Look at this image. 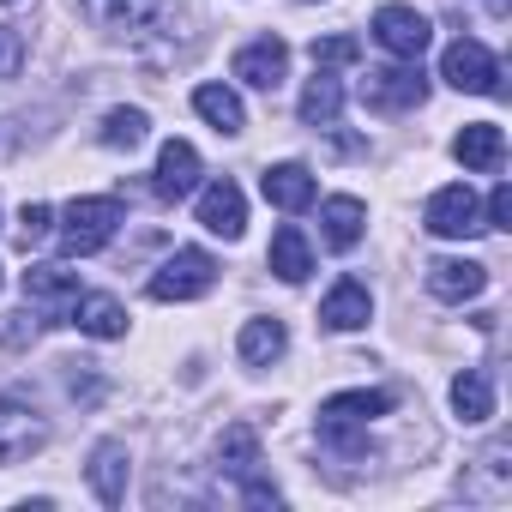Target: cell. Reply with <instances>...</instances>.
Returning <instances> with one entry per match:
<instances>
[{
    "label": "cell",
    "instance_id": "obj_1",
    "mask_svg": "<svg viewBox=\"0 0 512 512\" xmlns=\"http://www.w3.org/2000/svg\"><path fill=\"white\" fill-rule=\"evenodd\" d=\"M127 223V205L115 199V193H97V199H73L67 211H61V229H55V241H61V253L67 260H91V253H103L109 241H115V229Z\"/></svg>",
    "mask_w": 512,
    "mask_h": 512
},
{
    "label": "cell",
    "instance_id": "obj_2",
    "mask_svg": "<svg viewBox=\"0 0 512 512\" xmlns=\"http://www.w3.org/2000/svg\"><path fill=\"white\" fill-rule=\"evenodd\" d=\"M217 284V260L205 247H175L169 260L151 272V302H193Z\"/></svg>",
    "mask_w": 512,
    "mask_h": 512
},
{
    "label": "cell",
    "instance_id": "obj_3",
    "mask_svg": "<svg viewBox=\"0 0 512 512\" xmlns=\"http://www.w3.org/2000/svg\"><path fill=\"white\" fill-rule=\"evenodd\" d=\"M440 79L452 85V91H476V97H500L506 85H500V61L476 43V37H458L446 55H440Z\"/></svg>",
    "mask_w": 512,
    "mask_h": 512
},
{
    "label": "cell",
    "instance_id": "obj_4",
    "mask_svg": "<svg viewBox=\"0 0 512 512\" xmlns=\"http://www.w3.org/2000/svg\"><path fill=\"white\" fill-rule=\"evenodd\" d=\"M85 19L103 25V31H163L175 13H181V0H79Z\"/></svg>",
    "mask_w": 512,
    "mask_h": 512
},
{
    "label": "cell",
    "instance_id": "obj_5",
    "mask_svg": "<svg viewBox=\"0 0 512 512\" xmlns=\"http://www.w3.org/2000/svg\"><path fill=\"white\" fill-rule=\"evenodd\" d=\"M422 97H428V79H422V67H416V61H404V67H380V73H368V79H362V103H368V109H380V115L422 109Z\"/></svg>",
    "mask_w": 512,
    "mask_h": 512
},
{
    "label": "cell",
    "instance_id": "obj_6",
    "mask_svg": "<svg viewBox=\"0 0 512 512\" xmlns=\"http://www.w3.org/2000/svg\"><path fill=\"white\" fill-rule=\"evenodd\" d=\"M422 223H428V235H446V241H464V235H482V229H488V223H482V205H476V193H470L464 181L440 187V193L428 199Z\"/></svg>",
    "mask_w": 512,
    "mask_h": 512
},
{
    "label": "cell",
    "instance_id": "obj_7",
    "mask_svg": "<svg viewBox=\"0 0 512 512\" xmlns=\"http://www.w3.org/2000/svg\"><path fill=\"white\" fill-rule=\"evenodd\" d=\"M374 43L398 61H422L428 43H434V25L416 13V7H380L374 13Z\"/></svg>",
    "mask_w": 512,
    "mask_h": 512
},
{
    "label": "cell",
    "instance_id": "obj_8",
    "mask_svg": "<svg viewBox=\"0 0 512 512\" xmlns=\"http://www.w3.org/2000/svg\"><path fill=\"white\" fill-rule=\"evenodd\" d=\"M43 446H49V422L19 398H0V464H19Z\"/></svg>",
    "mask_w": 512,
    "mask_h": 512
},
{
    "label": "cell",
    "instance_id": "obj_9",
    "mask_svg": "<svg viewBox=\"0 0 512 512\" xmlns=\"http://www.w3.org/2000/svg\"><path fill=\"white\" fill-rule=\"evenodd\" d=\"M199 223H205L211 235H223V241H241V229H247V199H241V187H235L229 175H217V181L199 193Z\"/></svg>",
    "mask_w": 512,
    "mask_h": 512
},
{
    "label": "cell",
    "instance_id": "obj_10",
    "mask_svg": "<svg viewBox=\"0 0 512 512\" xmlns=\"http://www.w3.org/2000/svg\"><path fill=\"white\" fill-rule=\"evenodd\" d=\"M284 73H290V49H284L278 37H260V43H247V49L235 55V79L253 85V91H278Z\"/></svg>",
    "mask_w": 512,
    "mask_h": 512
},
{
    "label": "cell",
    "instance_id": "obj_11",
    "mask_svg": "<svg viewBox=\"0 0 512 512\" xmlns=\"http://www.w3.org/2000/svg\"><path fill=\"white\" fill-rule=\"evenodd\" d=\"M199 187V151L187 145V139H169L163 151H157V199H187Z\"/></svg>",
    "mask_w": 512,
    "mask_h": 512
},
{
    "label": "cell",
    "instance_id": "obj_12",
    "mask_svg": "<svg viewBox=\"0 0 512 512\" xmlns=\"http://www.w3.org/2000/svg\"><path fill=\"white\" fill-rule=\"evenodd\" d=\"M428 290L440 302H476L488 290V266L482 260H434L428 266Z\"/></svg>",
    "mask_w": 512,
    "mask_h": 512
},
{
    "label": "cell",
    "instance_id": "obj_13",
    "mask_svg": "<svg viewBox=\"0 0 512 512\" xmlns=\"http://www.w3.org/2000/svg\"><path fill=\"white\" fill-rule=\"evenodd\" d=\"M362 229H368V205H362V199L338 193V199H326V205H320V235H326V247H332V253H350V247L362 241Z\"/></svg>",
    "mask_w": 512,
    "mask_h": 512
},
{
    "label": "cell",
    "instance_id": "obj_14",
    "mask_svg": "<svg viewBox=\"0 0 512 512\" xmlns=\"http://www.w3.org/2000/svg\"><path fill=\"white\" fill-rule=\"evenodd\" d=\"M452 157H458L464 169L488 175V169H500V157H506V133H500L494 121H470V127L452 139Z\"/></svg>",
    "mask_w": 512,
    "mask_h": 512
},
{
    "label": "cell",
    "instance_id": "obj_15",
    "mask_svg": "<svg viewBox=\"0 0 512 512\" xmlns=\"http://www.w3.org/2000/svg\"><path fill=\"white\" fill-rule=\"evenodd\" d=\"M260 193H266L278 211H308L320 187H314V175H308L302 163H272V169L260 175Z\"/></svg>",
    "mask_w": 512,
    "mask_h": 512
},
{
    "label": "cell",
    "instance_id": "obj_16",
    "mask_svg": "<svg viewBox=\"0 0 512 512\" xmlns=\"http://www.w3.org/2000/svg\"><path fill=\"white\" fill-rule=\"evenodd\" d=\"M368 314H374V296L356 278L332 284V296L320 302V326H332V332H356V326H368Z\"/></svg>",
    "mask_w": 512,
    "mask_h": 512
},
{
    "label": "cell",
    "instance_id": "obj_17",
    "mask_svg": "<svg viewBox=\"0 0 512 512\" xmlns=\"http://www.w3.org/2000/svg\"><path fill=\"white\" fill-rule=\"evenodd\" d=\"M235 350H241L247 368H272L290 350V332H284V320H247L241 338H235Z\"/></svg>",
    "mask_w": 512,
    "mask_h": 512
},
{
    "label": "cell",
    "instance_id": "obj_18",
    "mask_svg": "<svg viewBox=\"0 0 512 512\" xmlns=\"http://www.w3.org/2000/svg\"><path fill=\"white\" fill-rule=\"evenodd\" d=\"M338 115H344V79L332 67H314V79L302 91V121L308 127H332Z\"/></svg>",
    "mask_w": 512,
    "mask_h": 512
},
{
    "label": "cell",
    "instance_id": "obj_19",
    "mask_svg": "<svg viewBox=\"0 0 512 512\" xmlns=\"http://www.w3.org/2000/svg\"><path fill=\"white\" fill-rule=\"evenodd\" d=\"M67 320H73L85 338H121V332H127V308H121L115 296H79V302L67 308Z\"/></svg>",
    "mask_w": 512,
    "mask_h": 512
},
{
    "label": "cell",
    "instance_id": "obj_20",
    "mask_svg": "<svg viewBox=\"0 0 512 512\" xmlns=\"http://www.w3.org/2000/svg\"><path fill=\"white\" fill-rule=\"evenodd\" d=\"M91 488H97L103 506H121L127 500V446L121 440H103L91 452Z\"/></svg>",
    "mask_w": 512,
    "mask_h": 512
},
{
    "label": "cell",
    "instance_id": "obj_21",
    "mask_svg": "<svg viewBox=\"0 0 512 512\" xmlns=\"http://www.w3.org/2000/svg\"><path fill=\"white\" fill-rule=\"evenodd\" d=\"M266 266L284 278V284H302L308 272H314V253H308V235L296 229V223H284L278 235H272V253H266Z\"/></svg>",
    "mask_w": 512,
    "mask_h": 512
},
{
    "label": "cell",
    "instance_id": "obj_22",
    "mask_svg": "<svg viewBox=\"0 0 512 512\" xmlns=\"http://www.w3.org/2000/svg\"><path fill=\"white\" fill-rule=\"evenodd\" d=\"M392 404H398L392 392H368V386H362V392H338V398H326V404H320V422H356V428H368V422L386 416Z\"/></svg>",
    "mask_w": 512,
    "mask_h": 512
},
{
    "label": "cell",
    "instance_id": "obj_23",
    "mask_svg": "<svg viewBox=\"0 0 512 512\" xmlns=\"http://www.w3.org/2000/svg\"><path fill=\"white\" fill-rule=\"evenodd\" d=\"M452 410H458V422H488L494 416V380L482 368H464L452 380Z\"/></svg>",
    "mask_w": 512,
    "mask_h": 512
},
{
    "label": "cell",
    "instance_id": "obj_24",
    "mask_svg": "<svg viewBox=\"0 0 512 512\" xmlns=\"http://www.w3.org/2000/svg\"><path fill=\"white\" fill-rule=\"evenodd\" d=\"M193 109H199L217 133H241V127H247V109H241V97H235L229 85H199V91H193Z\"/></svg>",
    "mask_w": 512,
    "mask_h": 512
},
{
    "label": "cell",
    "instance_id": "obj_25",
    "mask_svg": "<svg viewBox=\"0 0 512 512\" xmlns=\"http://www.w3.org/2000/svg\"><path fill=\"white\" fill-rule=\"evenodd\" d=\"M25 296L31 302H43V308H73L79 302V272H61V266H31L25 272Z\"/></svg>",
    "mask_w": 512,
    "mask_h": 512
},
{
    "label": "cell",
    "instance_id": "obj_26",
    "mask_svg": "<svg viewBox=\"0 0 512 512\" xmlns=\"http://www.w3.org/2000/svg\"><path fill=\"white\" fill-rule=\"evenodd\" d=\"M217 464L235 470V476H247L253 464H260V434H253V422H229V428H223V440H217Z\"/></svg>",
    "mask_w": 512,
    "mask_h": 512
},
{
    "label": "cell",
    "instance_id": "obj_27",
    "mask_svg": "<svg viewBox=\"0 0 512 512\" xmlns=\"http://www.w3.org/2000/svg\"><path fill=\"white\" fill-rule=\"evenodd\" d=\"M145 133H151L145 109H109L103 115V145L109 151H133V145H145Z\"/></svg>",
    "mask_w": 512,
    "mask_h": 512
},
{
    "label": "cell",
    "instance_id": "obj_28",
    "mask_svg": "<svg viewBox=\"0 0 512 512\" xmlns=\"http://www.w3.org/2000/svg\"><path fill=\"white\" fill-rule=\"evenodd\" d=\"M37 332H43V320H37L31 308L0 314V344H7V350H25V344H37Z\"/></svg>",
    "mask_w": 512,
    "mask_h": 512
},
{
    "label": "cell",
    "instance_id": "obj_29",
    "mask_svg": "<svg viewBox=\"0 0 512 512\" xmlns=\"http://www.w3.org/2000/svg\"><path fill=\"white\" fill-rule=\"evenodd\" d=\"M362 43L356 37H314V67H356Z\"/></svg>",
    "mask_w": 512,
    "mask_h": 512
},
{
    "label": "cell",
    "instance_id": "obj_30",
    "mask_svg": "<svg viewBox=\"0 0 512 512\" xmlns=\"http://www.w3.org/2000/svg\"><path fill=\"white\" fill-rule=\"evenodd\" d=\"M49 217H55V211H49V205H25V211H19V241H25V253H31V247H43V241H49V229H55V223H49Z\"/></svg>",
    "mask_w": 512,
    "mask_h": 512
},
{
    "label": "cell",
    "instance_id": "obj_31",
    "mask_svg": "<svg viewBox=\"0 0 512 512\" xmlns=\"http://www.w3.org/2000/svg\"><path fill=\"white\" fill-rule=\"evenodd\" d=\"M19 67H25V37L13 25H0V79H13Z\"/></svg>",
    "mask_w": 512,
    "mask_h": 512
},
{
    "label": "cell",
    "instance_id": "obj_32",
    "mask_svg": "<svg viewBox=\"0 0 512 512\" xmlns=\"http://www.w3.org/2000/svg\"><path fill=\"white\" fill-rule=\"evenodd\" d=\"M482 223H488V229H512V187H506V181H494V193H488V211H482Z\"/></svg>",
    "mask_w": 512,
    "mask_h": 512
},
{
    "label": "cell",
    "instance_id": "obj_33",
    "mask_svg": "<svg viewBox=\"0 0 512 512\" xmlns=\"http://www.w3.org/2000/svg\"><path fill=\"white\" fill-rule=\"evenodd\" d=\"M7 7H13V0H7Z\"/></svg>",
    "mask_w": 512,
    "mask_h": 512
}]
</instances>
